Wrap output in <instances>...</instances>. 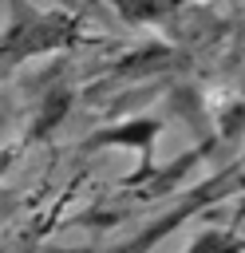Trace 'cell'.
<instances>
[{
  "label": "cell",
  "mask_w": 245,
  "mask_h": 253,
  "mask_svg": "<svg viewBox=\"0 0 245 253\" xmlns=\"http://www.w3.org/2000/svg\"><path fill=\"white\" fill-rule=\"evenodd\" d=\"M75 40V20L63 12H24L0 36V63H20L40 51H55Z\"/></svg>",
  "instance_id": "cell-1"
},
{
  "label": "cell",
  "mask_w": 245,
  "mask_h": 253,
  "mask_svg": "<svg viewBox=\"0 0 245 253\" xmlns=\"http://www.w3.org/2000/svg\"><path fill=\"white\" fill-rule=\"evenodd\" d=\"M107 4H115L119 16L130 20V24H150V20H158L174 8V0H107Z\"/></svg>",
  "instance_id": "cell-2"
},
{
  "label": "cell",
  "mask_w": 245,
  "mask_h": 253,
  "mask_svg": "<svg viewBox=\"0 0 245 253\" xmlns=\"http://www.w3.org/2000/svg\"><path fill=\"white\" fill-rule=\"evenodd\" d=\"M225 245H229V241H225L221 233H205L202 241H194V249H190V253H213V249H225Z\"/></svg>",
  "instance_id": "cell-3"
},
{
  "label": "cell",
  "mask_w": 245,
  "mask_h": 253,
  "mask_svg": "<svg viewBox=\"0 0 245 253\" xmlns=\"http://www.w3.org/2000/svg\"><path fill=\"white\" fill-rule=\"evenodd\" d=\"M0 210H4V198H0Z\"/></svg>",
  "instance_id": "cell-4"
}]
</instances>
